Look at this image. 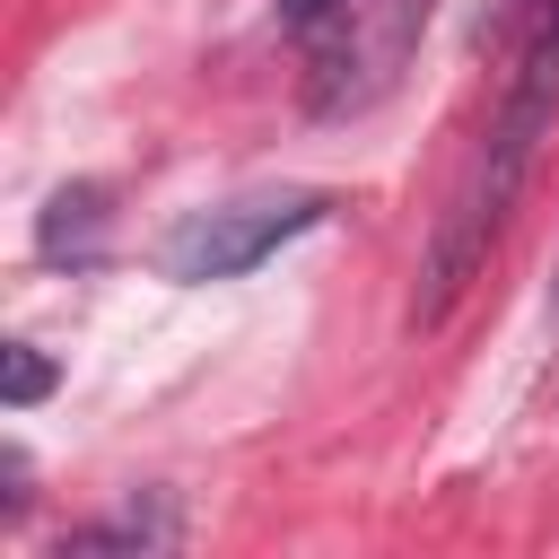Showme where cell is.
<instances>
[{"mask_svg": "<svg viewBox=\"0 0 559 559\" xmlns=\"http://www.w3.org/2000/svg\"><path fill=\"white\" fill-rule=\"evenodd\" d=\"M559 122V0H524V44H515V70H507V96L480 131V157L472 175L454 183V201L437 210V236H428V262H419V323H445V306L463 297V280L489 262V236L507 227L524 175H533V148L542 131Z\"/></svg>", "mask_w": 559, "mask_h": 559, "instance_id": "6da1fadb", "label": "cell"}, {"mask_svg": "<svg viewBox=\"0 0 559 559\" xmlns=\"http://www.w3.org/2000/svg\"><path fill=\"white\" fill-rule=\"evenodd\" d=\"M323 218V192H245V201H210V210H183L166 236H157V271L183 280V288H210V280H245L262 253H280L288 236H306Z\"/></svg>", "mask_w": 559, "mask_h": 559, "instance_id": "7a4b0ae2", "label": "cell"}, {"mask_svg": "<svg viewBox=\"0 0 559 559\" xmlns=\"http://www.w3.org/2000/svg\"><path fill=\"white\" fill-rule=\"evenodd\" d=\"M428 9H437V0H349V9L314 35L306 105H314V114H367V105L402 79V61H411Z\"/></svg>", "mask_w": 559, "mask_h": 559, "instance_id": "3957f363", "label": "cell"}, {"mask_svg": "<svg viewBox=\"0 0 559 559\" xmlns=\"http://www.w3.org/2000/svg\"><path fill=\"white\" fill-rule=\"evenodd\" d=\"M96 201H105V192H87V183L52 201V218H44V253H52V262H61V253H87V245H96V227H105V210H96Z\"/></svg>", "mask_w": 559, "mask_h": 559, "instance_id": "277c9868", "label": "cell"}, {"mask_svg": "<svg viewBox=\"0 0 559 559\" xmlns=\"http://www.w3.org/2000/svg\"><path fill=\"white\" fill-rule=\"evenodd\" d=\"M157 542H175V524L131 507V515H114V524H87V533H70V542H61V559H70V550H157Z\"/></svg>", "mask_w": 559, "mask_h": 559, "instance_id": "5b68a950", "label": "cell"}, {"mask_svg": "<svg viewBox=\"0 0 559 559\" xmlns=\"http://www.w3.org/2000/svg\"><path fill=\"white\" fill-rule=\"evenodd\" d=\"M44 393H52V358L26 349V341H9V402L26 411V402H44Z\"/></svg>", "mask_w": 559, "mask_h": 559, "instance_id": "8992f818", "label": "cell"}, {"mask_svg": "<svg viewBox=\"0 0 559 559\" xmlns=\"http://www.w3.org/2000/svg\"><path fill=\"white\" fill-rule=\"evenodd\" d=\"M341 9H349V0H280V26H297V35L314 44V35H323V26L341 17Z\"/></svg>", "mask_w": 559, "mask_h": 559, "instance_id": "52a82bcc", "label": "cell"}, {"mask_svg": "<svg viewBox=\"0 0 559 559\" xmlns=\"http://www.w3.org/2000/svg\"><path fill=\"white\" fill-rule=\"evenodd\" d=\"M550 306H559V297H550Z\"/></svg>", "mask_w": 559, "mask_h": 559, "instance_id": "ba28073f", "label": "cell"}]
</instances>
